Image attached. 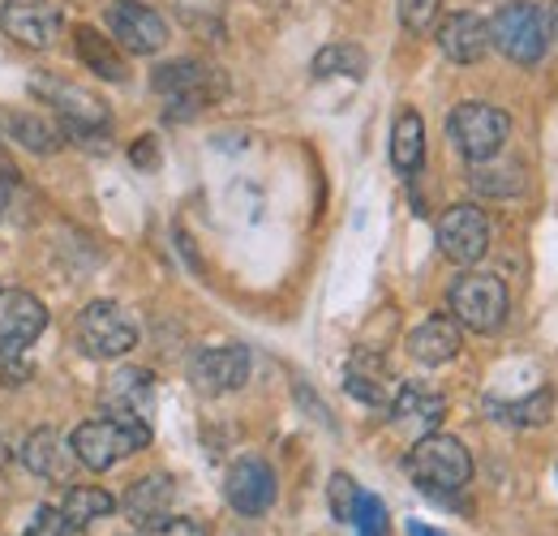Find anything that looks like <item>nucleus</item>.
<instances>
[{"label":"nucleus","instance_id":"36","mask_svg":"<svg viewBox=\"0 0 558 536\" xmlns=\"http://www.w3.org/2000/svg\"><path fill=\"white\" fill-rule=\"evenodd\" d=\"M550 35L558 39V0H555V9H550Z\"/></svg>","mask_w":558,"mask_h":536},{"label":"nucleus","instance_id":"26","mask_svg":"<svg viewBox=\"0 0 558 536\" xmlns=\"http://www.w3.org/2000/svg\"><path fill=\"white\" fill-rule=\"evenodd\" d=\"M473 190L486 194V198H511V194L524 190V176H520L515 163H489V159H482V168L473 163Z\"/></svg>","mask_w":558,"mask_h":536},{"label":"nucleus","instance_id":"24","mask_svg":"<svg viewBox=\"0 0 558 536\" xmlns=\"http://www.w3.org/2000/svg\"><path fill=\"white\" fill-rule=\"evenodd\" d=\"M61 511H65V524L70 528H86V524L112 515L117 511V498L108 489H99V485H73L70 494H65V502H61Z\"/></svg>","mask_w":558,"mask_h":536},{"label":"nucleus","instance_id":"30","mask_svg":"<svg viewBox=\"0 0 558 536\" xmlns=\"http://www.w3.org/2000/svg\"><path fill=\"white\" fill-rule=\"evenodd\" d=\"M438 17V0H400V22L413 31V35H425Z\"/></svg>","mask_w":558,"mask_h":536},{"label":"nucleus","instance_id":"25","mask_svg":"<svg viewBox=\"0 0 558 536\" xmlns=\"http://www.w3.org/2000/svg\"><path fill=\"white\" fill-rule=\"evenodd\" d=\"M369 69V57L356 48V44H331L314 57V77H352L361 82Z\"/></svg>","mask_w":558,"mask_h":536},{"label":"nucleus","instance_id":"19","mask_svg":"<svg viewBox=\"0 0 558 536\" xmlns=\"http://www.w3.org/2000/svg\"><path fill=\"white\" fill-rule=\"evenodd\" d=\"M387 412H391V425H396V429H404V434H413V438H425V434L438 429L447 403H442V395H434V391H425V387H400L396 400L387 403Z\"/></svg>","mask_w":558,"mask_h":536},{"label":"nucleus","instance_id":"34","mask_svg":"<svg viewBox=\"0 0 558 536\" xmlns=\"http://www.w3.org/2000/svg\"><path fill=\"white\" fill-rule=\"evenodd\" d=\"M409 536H442V533H438V528H425V524L413 520V524H409Z\"/></svg>","mask_w":558,"mask_h":536},{"label":"nucleus","instance_id":"15","mask_svg":"<svg viewBox=\"0 0 558 536\" xmlns=\"http://www.w3.org/2000/svg\"><path fill=\"white\" fill-rule=\"evenodd\" d=\"M438 48L456 65H477L489 52V22L482 13H451L438 22Z\"/></svg>","mask_w":558,"mask_h":536},{"label":"nucleus","instance_id":"35","mask_svg":"<svg viewBox=\"0 0 558 536\" xmlns=\"http://www.w3.org/2000/svg\"><path fill=\"white\" fill-rule=\"evenodd\" d=\"M4 206H9V176H0V219H4Z\"/></svg>","mask_w":558,"mask_h":536},{"label":"nucleus","instance_id":"31","mask_svg":"<svg viewBox=\"0 0 558 536\" xmlns=\"http://www.w3.org/2000/svg\"><path fill=\"white\" fill-rule=\"evenodd\" d=\"M65 533H70L65 511H61V507H39V511L31 515V524H26L22 536H65Z\"/></svg>","mask_w":558,"mask_h":536},{"label":"nucleus","instance_id":"33","mask_svg":"<svg viewBox=\"0 0 558 536\" xmlns=\"http://www.w3.org/2000/svg\"><path fill=\"white\" fill-rule=\"evenodd\" d=\"M130 159H134L138 168H155V163H159V146H155V137H150V134L138 137V146L130 150Z\"/></svg>","mask_w":558,"mask_h":536},{"label":"nucleus","instance_id":"11","mask_svg":"<svg viewBox=\"0 0 558 536\" xmlns=\"http://www.w3.org/2000/svg\"><path fill=\"white\" fill-rule=\"evenodd\" d=\"M223 498H228V507L236 515H250V520L267 515L271 502H276V472H271V464L258 460V455L236 460L228 468V480H223Z\"/></svg>","mask_w":558,"mask_h":536},{"label":"nucleus","instance_id":"3","mask_svg":"<svg viewBox=\"0 0 558 536\" xmlns=\"http://www.w3.org/2000/svg\"><path fill=\"white\" fill-rule=\"evenodd\" d=\"M489 48H498L515 65H537L550 48V17L533 0H507L489 17Z\"/></svg>","mask_w":558,"mask_h":536},{"label":"nucleus","instance_id":"18","mask_svg":"<svg viewBox=\"0 0 558 536\" xmlns=\"http://www.w3.org/2000/svg\"><path fill=\"white\" fill-rule=\"evenodd\" d=\"M460 348H464V331H460V322L447 318V314L425 318L417 331L409 336V356H413L417 365H447V361L460 356Z\"/></svg>","mask_w":558,"mask_h":536},{"label":"nucleus","instance_id":"10","mask_svg":"<svg viewBox=\"0 0 558 536\" xmlns=\"http://www.w3.org/2000/svg\"><path fill=\"white\" fill-rule=\"evenodd\" d=\"M108 26H112L117 44L125 52H134V57H150V52H159L168 44V22L150 4H142V0L108 4Z\"/></svg>","mask_w":558,"mask_h":536},{"label":"nucleus","instance_id":"5","mask_svg":"<svg viewBox=\"0 0 558 536\" xmlns=\"http://www.w3.org/2000/svg\"><path fill=\"white\" fill-rule=\"evenodd\" d=\"M447 137H451V146H456L464 159L482 163V159H494V155L507 146V137H511V117H507L502 108H494V103L469 99V103H456V108H451V117H447Z\"/></svg>","mask_w":558,"mask_h":536},{"label":"nucleus","instance_id":"6","mask_svg":"<svg viewBox=\"0 0 558 536\" xmlns=\"http://www.w3.org/2000/svg\"><path fill=\"white\" fill-rule=\"evenodd\" d=\"M77 343L86 356L117 361V356L138 348V322L117 301H90L77 318Z\"/></svg>","mask_w":558,"mask_h":536},{"label":"nucleus","instance_id":"7","mask_svg":"<svg viewBox=\"0 0 558 536\" xmlns=\"http://www.w3.org/2000/svg\"><path fill=\"white\" fill-rule=\"evenodd\" d=\"M150 86L168 99V117L172 121H185L194 112H203L210 99L223 90V82L215 77V69L198 65V61H172V65H159L150 73Z\"/></svg>","mask_w":558,"mask_h":536},{"label":"nucleus","instance_id":"2","mask_svg":"<svg viewBox=\"0 0 558 536\" xmlns=\"http://www.w3.org/2000/svg\"><path fill=\"white\" fill-rule=\"evenodd\" d=\"M404 464H409V476L417 480V489L434 494V498H447V494L464 489L469 476H473L469 447L460 438H451V434H438V429L413 442V451H409Z\"/></svg>","mask_w":558,"mask_h":536},{"label":"nucleus","instance_id":"1","mask_svg":"<svg viewBox=\"0 0 558 536\" xmlns=\"http://www.w3.org/2000/svg\"><path fill=\"white\" fill-rule=\"evenodd\" d=\"M70 447L77 464H86L90 472H108L117 460L150 447V425L138 416H95L73 429Z\"/></svg>","mask_w":558,"mask_h":536},{"label":"nucleus","instance_id":"29","mask_svg":"<svg viewBox=\"0 0 558 536\" xmlns=\"http://www.w3.org/2000/svg\"><path fill=\"white\" fill-rule=\"evenodd\" d=\"M327 498H331V515H336L340 524H352V511H356V498H361V489H356V480H352L349 472H336V476H331V485H327Z\"/></svg>","mask_w":558,"mask_h":536},{"label":"nucleus","instance_id":"32","mask_svg":"<svg viewBox=\"0 0 558 536\" xmlns=\"http://www.w3.org/2000/svg\"><path fill=\"white\" fill-rule=\"evenodd\" d=\"M146 536H207V528L198 520H185V515H168L163 524H155Z\"/></svg>","mask_w":558,"mask_h":536},{"label":"nucleus","instance_id":"16","mask_svg":"<svg viewBox=\"0 0 558 536\" xmlns=\"http://www.w3.org/2000/svg\"><path fill=\"white\" fill-rule=\"evenodd\" d=\"M172 502H177V485H172V476L150 472V476H142V480L130 485L121 511H125V520H130L134 528L150 533L155 524H163V520L172 515Z\"/></svg>","mask_w":558,"mask_h":536},{"label":"nucleus","instance_id":"9","mask_svg":"<svg viewBox=\"0 0 558 536\" xmlns=\"http://www.w3.org/2000/svg\"><path fill=\"white\" fill-rule=\"evenodd\" d=\"M35 90L39 95H48L52 99V108H57V117H61V130L70 137H104L108 134V125H112V117H108V108H104V99H95V95H86V90H73L65 82H35Z\"/></svg>","mask_w":558,"mask_h":536},{"label":"nucleus","instance_id":"13","mask_svg":"<svg viewBox=\"0 0 558 536\" xmlns=\"http://www.w3.org/2000/svg\"><path fill=\"white\" fill-rule=\"evenodd\" d=\"M0 26L22 48H52L65 17H61V9H52L44 0H9L4 13H0Z\"/></svg>","mask_w":558,"mask_h":536},{"label":"nucleus","instance_id":"4","mask_svg":"<svg viewBox=\"0 0 558 536\" xmlns=\"http://www.w3.org/2000/svg\"><path fill=\"white\" fill-rule=\"evenodd\" d=\"M447 309L451 318L464 327V331H477V336H489L502 327L507 318V283L489 270H469L451 283L447 292Z\"/></svg>","mask_w":558,"mask_h":536},{"label":"nucleus","instance_id":"8","mask_svg":"<svg viewBox=\"0 0 558 536\" xmlns=\"http://www.w3.org/2000/svg\"><path fill=\"white\" fill-rule=\"evenodd\" d=\"M434 241H438V254L456 267H473L482 263L489 249V215L473 202H460L451 210H442L438 228H434Z\"/></svg>","mask_w":558,"mask_h":536},{"label":"nucleus","instance_id":"20","mask_svg":"<svg viewBox=\"0 0 558 536\" xmlns=\"http://www.w3.org/2000/svg\"><path fill=\"white\" fill-rule=\"evenodd\" d=\"M17 455H22L26 472H35V476H65V468H70V447L61 442V434L52 425L26 434V442L17 447Z\"/></svg>","mask_w":558,"mask_h":536},{"label":"nucleus","instance_id":"28","mask_svg":"<svg viewBox=\"0 0 558 536\" xmlns=\"http://www.w3.org/2000/svg\"><path fill=\"white\" fill-rule=\"evenodd\" d=\"M352 524H356V536H387L391 533L387 507H383V498H374V494H361V498H356Z\"/></svg>","mask_w":558,"mask_h":536},{"label":"nucleus","instance_id":"21","mask_svg":"<svg viewBox=\"0 0 558 536\" xmlns=\"http://www.w3.org/2000/svg\"><path fill=\"white\" fill-rule=\"evenodd\" d=\"M73 44H77L82 65L90 69V73H99L104 82H125V77H130V69L121 61V52L112 48V39L99 35L95 26H77V31H73Z\"/></svg>","mask_w":558,"mask_h":536},{"label":"nucleus","instance_id":"12","mask_svg":"<svg viewBox=\"0 0 558 536\" xmlns=\"http://www.w3.org/2000/svg\"><path fill=\"white\" fill-rule=\"evenodd\" d=\"M190 378L203 395H228L236 387H245L250 378V348L241 343H223V348H203L190 361Z\"/></svg>","mask_w":558,"mask_h":536},{"label":"nucleus","instance_id":"22","mask_svg":"<svg viewBox=\"0 0 558 536\" xmlns=\"http://www.w3.org/2000/svg\"><path fill=\"white\" fill-rule=\"evenodd\" d=\"M391 163L400 176H413L425 163V125L417 112H400L396 130H391Z\"/></svg>","mask_w":558,"mask_h":536},{"label":"nucleus","instance_id":"23","mask_svg":"<svg viewBox=\"0 0 558 536\" xmlns=\"http://www.w3.org/2000/svg\"><path fill=\"white\" fill-rule=\"evenodd\" d=\"M61 125L57 121H48V117H35V112H13L9 117V137L17 142V146H26L31 155H52V150H61Z\"/></svg>","mask_w":558,"mask_h":536},{"label":"nucleus","instance_id":"27","mask_svg":"<svg viewBox=\"0 0 558 536\" xmlns=\"http://www.w3.org/2000/svg\"><path fill=\"white\" fill-rule=\"evenodd\" d=\"M550 407H555L550 391H533V395H524V400L515 403H489L494 421H507V425H546Z\"/></svg>","mask_w":558,"mask_h":536},{"label":"nucleus","instance_id":"14","mask_svg":"<svg viewBox=\"0 0 558 536\" xmlns=\"http://www.w3.org/2000/svg\"><path fill=\"white\" fill-rule=\"evenodd\" d=\"M48 327V309L31 292H9L0 305V356H22Z\"/></svg>","mask_w":558,"mask_h":536},{"label":"nucleus","instance_id":"17","mask_svg":"<svg viewBox=\"0 0 558 536\" xmlns=\"http://www.w3.org/2000/svg\"><path fill=\"white\" fill-rule=\"evenodd\" d=\"M104 416H138L150 425V412H155V378L146 369H117L108 382H104Z\"/></svg>","mask_w":558,"mask_h":536}]
</instances>
